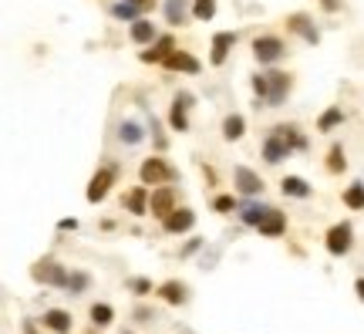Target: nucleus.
Here are the masks:
<instances>
[{
    "label": "nucleus",
    "mask_w": 364,
    "mask_h": 334,
    "mask_svg": "<svg viewBox=\"0 0 364 334\" xmlns=\"http://www.w3.org/2000/svg\"><path fill=\"white\" fill-rule=\"evenodd\" d=\"M250 84H253V91H256V105H267V108H280L283 98L290 95V75H283V71L253 75Z\"/></svg>",
    "instance_id": "obj_1"
},
{
    "label": "nucleus",
    "mask_w": 364,
    "mask_h": 334,
    "mask_svg": "<svg viewBox=\"0 0 364 334\" xmlns=\"http://www.w3.org/2000/svg\"><path fill=\"white\" fill-rule=\"evenodd\" d=\"M138 179H142L145 186H165V182H175V179H179V172L169 166L165 159L152 156V159H145V163L138 166Z\"/></svg>",
    "instance_id": "obj_2"
},
{
    "label": "nucleus",
    "mask_w": 364,
    "mask_h": 334,
    "mask_svg": "<svg viewBox=\"0 0 364 334\" xmlns=\"http://www.w3.org/2000/svg\"><path fill=\"white\" fill-rule=\"evenodd\" d=\"M34 281L38 284H47V287H68V267H61L58 260H40V263H34Z\"/></svg>",
    "instance_id": "obj_3"
},
{
    "label": "nucleus",
    "mask_w": 364,
    "mask_h": 334,
    "mask_svg": "<svg viewBox=\"0 0 364 334\" xmlns=\"http://www.w3.org/2000/svg\"><path fill=\"white\" fill-rule=\"evenodd\" d=\"M115 176H119V169L115 166H101L95 176H91V182H88V203H101L105 196H108V189L115 186Z\"/></svg>",
    "instance_id": "obj_4"
},
{
    "label": "nucleus",
    "mask_w": 364,
    "mask_h": 334,
    "mask_svg": "<svg viewBox=\"0 0 364 334\" xmlns=\"http://www.w3.org/2000/svg\"><path fill=\"white\" fill-rule=\"evenodd\" d=\"M283 54H287V47H283V41L274 38V34H263V38L253 41V58H256L260 64H277Z\"/></svg>",
    "instance_id": "obj_5"
},
{
    "label": "nucleus",
    "mask_w": 364,
    "mask_h": 334,
    "mask_svg": "<svg viewBox=\"0 0 364 334\" xmlns=\"http://www.w3.org/2000/svg\"><path fill=\"white\" fill-rule=\"evenodd\" d=\"M324 243H327V253L344 257V253L354 247V230H351V223H337V226H330Z\"/></svg>",
    "instance_id": "obj_6"
},
{
    "label": "nucleus",
    "mask_w": 364,
    "mask_h": 334,
    "mask_svg": "<svg viewBox=\"0 0 364 334\" xmlns=\"http://www.w3.org/2000/svg\"><path fill=\"white\" fill-rule=\"evenodd\" d=\"M175 209V189L172 186H152V196H149V213L165 219L169 213Z\"/></svg>",
    "instance_id": "obj_7"
},
{
    "label": "nucleus",
    "mask_w": 364,
    "mask_h": 334,
    "mask_svg": "<svg viewBox=\"0 0 364 334\" xmlns=\"http://www.w3.org/2000/svg\"><path fill=\"white\" fill-rule=\"evenodd\" d=\"M193 108V95L189 91H179L175 98H172V112H169V126L175 128V132H189V112Z\"/></svg>",
    "instance_id": "obj_8"
},
{
    "label": "nucleus",
    "mask_w": 364,
    "mask_h": 334,
    "mask_svg": "<svg viewBox=\"0 0 364 334\" xmlns=\"http://www.w3.org/2000/svg\"><path fill=\"white\" fill-rule=\"evenodd\" d=\"M233 182H236V189H240L243 196H260V193H263V179L246 166L233 169Z\"/></svg>",
    "instance_id": "obj_9"
},
{
    "label": "nucleus",
    "mask_w": 364,
    "mask_h": 334,
    "mask_svg": "<svg viewBox=\"0 0 364 334\" xmlns=\"http://www.w3.org/2000/svg\"><path fill=\"white\" fill-rule=\"evenodd\" d=\"M290 152H293V149L283 142L277 132H270V135H267V142H263V159H267L270 166H280L283 159H290Z\"/></svg>",
    "instance_id": "obj_10"
},
{
    "label": "nucleus",
    "mask_w": 364,
    "mask_h": 334,
    "mask_svg": "<svg viewBox=\"0 0 364 334\" xmlns=\"http://www.w3.org/2000/svg\"><path fill=\"white\" fill-rule=\"evenodd\" d=\"M162 226H165V233H186V230L196 226V213H193V209H172V213L162 219Z\"/></svg>",
    "instance_id": "obj_11"
},
{
    "label": "nucleus",
    "mask_w": 364,
    "mask_h": 334,
    "mask_svg": "<svg viewBox=\"0 0 364 334\" xmlns=\"http://www.w3.org/2000/svg\"><path fill=\"white\" fill-rule=\"evenodd\" d=\"M162 64H165L169 71H186V75H199V71H202V64L189 54V51H172Z\"/></svg>",
    "instance_id": "obj_12"
},
{
    "label": "nucleus",
    "mask_w": 364,
    "mask_h": 334,
    "mask_svg": "<svg viewBox=\"0 0 364 334\" xmlns=\"http://www.w3.org/2000/svg\"><path fill=\"white\" fill-rule=\"evenodd\" d=\"M236 47V34L233 31H219L213 38V54H209V64H223L230 58V51Z\"/></svg>",
    "instance_id": "obj_13"
},
{
    "label": "nucleus",
    "mask_w": 364,
    "mask_h": 334,
    "mask_svg": "<svg viewBox=\"0 0 364 334\" xmlns=\"http://www.w3.org/2000/svg\"><path fill=\"white\" fill-rule=\"evenodd\" d=\"M287 27H290L293 34H300L307 44L321 41V34H317V27L311 24V17H307V14H290V17H287Z\"/></svg>",
    "instance_id": "obj_14"
},
{
    "label": "nucleus",
    "mask_w": 364,
    "mask_h": 334,
    "mask_svg": "<svg viewBox=\"0 0 364 334\" xmlns=\"http://www.w3.org/2000/svg\"><path fill=\"white\" fill-rule=\"evenodd\" d=\"M172 51H175V41H172V38L165 34V38H156V44H152L149 51H142L138 58H142L145 64H159V61H165V58H169Z\"/></svg>",
    "instance_id": "obj_15"
},
{
    "label": "nucleus",
    "mask_w": 364,
    "mask_h": 334,
    "mask_svg": "<svg viewBox=\"0 0 364 334\" xmlns=\"http://www.w3.org/2000/svg\"><path fill=\"white\" fill-rule=\"evenodd\" d=\"M280 189H283V196H293V200H307V196L314 193V189H311V182H307V179H300V176H283Z\"/></svg>",
    "instance_id": "obj_16"
},
{
    "label": "nucleus",
    "mask_w": 364,
    "mask_h": 334,
    "mask_svg": "<svg viewBox=\"0 0 364 334\" xmlns=\"http://www.w3.org/2000/svg\"><path fill=\"white\" fill-rule=\"evenodd\" d=\"M125 206H128V213H135V216H145V213H149V186H145V182L135 186V189L125 196Z\"/></svg>",
    "instance_id": "obj_17"
},
{
    "label": "nucleus",
    "mask_w": 364,
    "mask_h": 334,
    "mask_svg": "<svg viewBox=\"0 0 364 334\" xmlns=\"http://www.w3.org/2000/svg\"><path fill=\"white\" fill-rule=\"evenodd\" d=\"M44 328H51V331H58V334H68L71 331V314L51 307V311H44Z\"/></svg>",
    "instance_id": "obj_18"
},
{
    "label": "nucleus",
    "mask_w": 364,
    "mask_h": 334,
    "mask_svg": "<svg viewBox=\"0 0 364 334\" xmlns=\"http://www.w3.org/2000/svg\"><path fill=\"white\" fill-rule=\"evenodd\" d=\"M256 230H260L263 237H280L283 230H287V216H283L280 209H270V213H267V219H263Z\"/></svg>",
    "instance_id": "obj_19"
},
{
    "label": "nucleus",
    "mask_w": 364,
    "mask_h": 334,
    "mask_svg": "<svg viewBox=\"0 0 364 334\" xmlns=\"http://www.w3.org/2000/svg\"><path fill=\"white\" fill-rule=\"evenodd\" d=\"M274 206H263V203H243L240 206V219L246 226H260L263 219H267V213Z\"/></svg>",
    "instance_id": "obj_20"
},
{
    "label": "nucleus",
    "mask_w": 364,
    "mask_h": 334,
    "mask_svg": "<svg viewBox=\"0 0 364 334\" xmlns=\"http://www.w3.org/2000/svg\"><path fill=\"white\" fill-rule=\"evenodd\" d=\"M156 38H159V34H156V24H152V21H145V17L132 21V41L135 44H152Z\"/></svg>",
    "instance_id": "obj_21"
},
{
    "label": "nucleus",
    "mask_w": 364,
    "mask_h": 334,
    "mask_svg": "<svg viewBox=\"0 0 364 334\" xmlns=\"http://www.w3.org/2000/svg\"><path fill=\"white\" fill-rule=\"evenodd\" d=\"M119 139L125 142V145H138L142 139H145V132H142V126L135 122V119H125L119 126Z\"/></svg>",
    "instance_id": "obj_22"
},
{
    "label": "nucleus",
    "mask_w": 364,
    "mask_h": 334,
    "mask_svg": "<svg viewBox=\"0 0 364 334\" xmlns=\"http://www.w3.org/2000/svg\"><path fill=\"white\" fill-rule=\"evenodd\" d=\"M186 14H189V3L186 0H165V21L169 24H186Z\"/></svg>",
    "instance_id": "obj_23"
},
{
    "label": "nucleus",
    "mask_w": 364,
    "mask_h": 334,
    "mask_svg": "<svg viewBox=\"0 0 364 334\" xmlns=\"http://www.w3.org/2000/svg\"><path fill=\"white\" fill-rule=\"evenodd\" d=\"M159 297L165 304H182L186 300V284H179V281H165L159 287Z\"/></svg>",
    "instance_id": "obj_24"
},
{
    "label": "nucleus",
    "mask_w": 364,
    "mask_h": 334,
    "mask_svg": "<svg viewBox=\"0 0 364 334\" xmlns=\"http://www.w3.org/2000/svg\"><path fill=\"white\" fill-rule=\"evenodd\" d=\"M243 132H246V119H243V115H226L223 139H226V142H236V139H243Z\"/></svg>",
    "instance_id": "obj_25"
},
{
    "label": "nucleus",
    "mask_w": 364,
    "mask_h": 334,
    "mask_svg": "<svg viewBox=\"0 0 364 334\" xmlns=\"http://www.w3.org/2000/svg\"><path fill=\"white\" fill-rule=\"evenodd\" d=\"M274 132L280 135L283 142L290 145V149H307V139L297 132V126H274Z\"/></svg>",
    "instance_id": "obj_26"
},
{
    "label": "nucleus",
    "mask_w": 364,
    "mask_h": 334,
    "mask_svg": "<svg viewBox=\"0 0 364 334\" xmlns=\"http://www.w3.org/2000/svg\"><path fill=\"white\" fill-rule=\"evenodd\" d=\"M341 122H344V112H341V105H330V108L324 112L321 119H317V128H321V132H334V128L341 126Z\"/></svg>",
    "instance_id": "obj_27"
},
{
    "label": "nucleus",
    "mask_w": 364,
    "mask_h": 334,
    "mask_svg": "<svg viewBox=\"0 0 364 334\" xmlns=\"http://www.w3.org/2000/svg\"><path fill=\"white\" fill-rule=\"evenodd\" d=\"M112 17L115 21H138L142 17V7H135L128 0H119V3H112Z\"/></svg>",
    "instance_id": "obj_28"
},
{
    "label": "nucleus",
    "mask_w": 364,
    "mask_h": 334,
    "mask_svg": "<svg viewBox=\"0 0 364 334\" xmlns=\"http://www.w3.org/2000/svg\"><path fill=\"white\" fill-rule=\"evenodd\" d=\"M115 321V311H112V304H91V324H98V328H108Z\"/></svg>",
    "instance_id": "obj_29"
},
{
    "label": "nucleus",
    "mask_w": 364,
    "mask_h": 334,
    "mask_svg": "<svg viewBox=\"0 0 364 334\" xmlns=\"http://www.w3.org/2000/svg\"><path fill=\"white\" fill-rule=\"evenodd\" d=\"M193 17L196 21H213L216 17V0H193Z\"/></svg>",
    "instance_id": "obj_30"
},
{
    "label": "nucleus",
    "mask_w": 364,
    "mask_h": 334,
    "mask_svg": "<svg viewBox=\"0 0 364 334\" xmlns=\"http://www.w3.org/2000/svg\"><path fill=\"white\" fill-rule=\"evenodd\" d=\"M344 203L351 209H364V182H351L344 193Z\"/></svg>",
    "instance_id": "obj_31"
},
{
    "label": "nucleus",
    "mask_w": 364,
    "mask_h": 334,
    "mask_svg": "<svg viewBox=\"0 0 364 334\" xmlns=\"http://www.w3.org/2000/svg\"><path fill=\"white\" fill-rule=\"evenodd\" d=\"M327 169H330V172H344V169H348V159H344V149H341V145H330V152H327Z\"/></svg>",
    "instance_id": "obj_32"
},
{
    "label": "nucleus",
    "mask_w": 364,
    "mask_h": 334,
    "mask_svg": "<svg viewBox=\"0 0 364 334\" xmlns=\"http://www.w3.org/2000/svg\"><path fill=\"white\" fill-rule=\"evenodd\" d=\"M88 284H91V277H88V274H71V277H68V287H64V291H71V294H81L84 291V287H88Z\"/></svg>",
    "instance_id": "obj_33"
},
{
    "label": "nucleus",
    "mask_w": 364,
    "mask_h": 334,
    "mask_svg": "<svg viewBox=\"0 0 364 334\" xmlns=\"http://www.w3.org/2000/svg\"><path fill=\"white\" fill-rule=\"evenodd\" d=\"M213 209H216V213H230V209H236V200H233V196H216Z\"/></svg>",
    "instance_id": "obj_34"
},
{
    "label": "nucleus",
    "mask_w": 364,
    "mask_h": 334,
    "mask_svg": "<svg viewBox=\"0 0 364 334\" xmlns=\"http://www.w3.org/2000/svg\"><path fill=\"white\" fill-rule=\"evenodd\" d=\"M132 291H135V294H149V291H152V284L138 277V281H132Z\"/></svg>",
    "instance_id": "obj_35"
},
{
    "label": "nucleus",
    "mask_w": 364,
    "mask_h": 334,
    "mask_svg": "<svg viewBox=\"0 0 364 334\" xmlns=\"http://www.w3.org/2000/svg\"><path fill=\"white\" fill-rule=\"evenodd\" d=\"M202 247V240H189V243H186V250H182V257H189V253H196Z\"/></svg>",
    "instance_id": "obj_36"
},
{
    "label": "nucleus",
    "mask_w": 364,
    "mask_h": 334,
    "mask_svg": "<svg viewBox=\"0 0 364 334\" xmlns=\"http://www.w3.org/2000/svg\"><path fill=\"white\" fill-rule=\"evenodd\" d=\"M75 226H78V219H75V216H71V219H61V223H58V230H75Z\"/></svg>",
    "instance_id": "obj_37"
},
{
    "label": "nucleus",
    "mask_w": 364,
    "mask_h": 334,
    "mask_svg": "<svg viewBox=\"0 0 364 334\" xmlns=\"http://www.w3.org/2000/svg\"><path fill=\"white\" fill-rule=\"evenodd\" d=\"M321 7H324V10H330V14H334V10H337V0H321Z\"/></svg>",
    "instance_id": "obj_38"
},
{
    "label": "nucleus",
    "mask_w": 364,
    "mask_h": 334,
    "mask_svg": "<svg viewBox=\"0 0 364 334\" xmlns=\"http://www.w3.org/2000/svg\"><path fill=\"white\" fill-rule=\"evenodd\" d=\"M354 291H358V297H361V300H364V277H361V281H358V284H354Z\"/></svg>",
    "instance_id": "obj_39"
},
{
    "label": "nucleus",
    "mask_w": 364,
    "mask_h": 334,
    "mask_svg": "<svg viewBox=\"0 0 364 334\" xmlns=\"http://www.w3.org/2000/svg\"><path fill=\"white\" fill-rule=\"evenodd\" d=\"M24 334H38L34 331V321H24Z\"/></svg>",
    "instance_id": "obj_40"
},
{
    "label": "nucleus",
    "mask_w": 364,
    "mask_h": 334,
    "mask_svg": "<svg viewBox=\"0 0 364 334\" xmlns=\"http://www.w3.org/2000/svg\"><path fill=\"white\" fill-rule=\"evenodd\" d=\"M125 334H128V331H125Z\"/></svg>",
    "instance_id": "obj_41"
}]
</instances>
